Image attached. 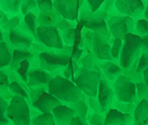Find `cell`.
Segmentation results:
<instances>
[{
  "mask_svg": "<svg viewBox=\"0 0 148 125\" xmlns=\"http://www.w3.org/2000/svg\"><path fill=\"white\" fill-rule=\"evenodd\" d=\"M47 92L56 98L62 105L86 100L87 97L73 82L66 80L62 76H54L49 82Z\"/></svg>",
  "mask_w": 148,
  "mask_h": 125,
  "instance_id": "obj_1",
  "label": "cell"
},
{
  "mask_svg": "<svg viewBox=\"0 0 148 125\" xmlns=\"http://www.w3.org/2000/svg\"><path fill=\"white\" fill-rule=\"evenodd\" d=\"M142 38L135 33H128L123 40V47L119 65L123 70H130L141 55Z\"/></svg>",
  "mask_w": 148,
  "mask_h": 125,
  "instance_id": "obj_2",
  "label": "cell"
},
{
  "mask_svg": "<svg viewBox=\"0 0 148 125\" xmlns=\"http://www.w3.org/2000/svg\"><path fill=\"white\" fill-rule=\"evenodd\" d=\"M83 36L85 38V50L88 53H92L99 60H109L113 61L114 59L111 55V44L107 42L104 38L98 33L83 28Z\"/></svg>",
  "mask_w": 148,
  "mask_h": 125,
  "instance_id": "obj_3",
  "label": "cell"
},
{
  "mask_svg": "<svg viewBox=\"0 0 148 125\" xmlns=\"http://www.w3.org/2000/svg\"><path fill=\"white\" fill-rule=\"evenodd\" d=\"M103 78L101 72L81 68L74 76L73 83L87 98H96L98 96L100 81Z\"/></svg>",
  "mask_w": 148,
  "mask_h": 125,
  "instance_id": "obj_4",
  "label": "cell"
},
{
  "mask_svg": "<svg viewBox=\"0 0 148 125\" xmlns=\"http://www.w3.org/2000/svg\"><path fill=\"white\" fill-rule=\"evenodd\" d=\"M71 57L62 54L58 49H49L40 53V69L51 73L52 76H60L61 72L70 63Z\"/></svg>",
  "mask_w": 148,
  "mask_h": 125,
  "instance_id": "obj_5",
  "label": "cell"
},
{
  "mask_svg": "<svg viewBox=\"0 0 148 125\" xmlns=\"http://www.w3.org/2000/svg\"><path fill=\"white\" fill-rule=\"evenodd\" d=\"M7 116L14 125H31V107L25 98L13 97L9 102Z\"/></svg>",
  "mask_w": 148,
  "mask_h": 125,
  "instance_id": "obj_6",
  "label": "cell"
},
{
  "mask_svg": "<svg viewBox=\"0 0 148 125\" xmlns=\"http://www.w3.org/2000/svg\"><path fill=\"white\" fill-rule=\"evenodd\" d=\"M116 100L123 102L137 105L139 102L136 93V84L130 81L125 74L121 75L113 84Z\"/></svg>",
  "mask_w": 148,
  "mask_h": 125,
  "instance_id": "obj_7",
  "label": "cell"
},
{
  "mask_svg": "<svg viewBox=\"0 0 148 125\" xmlns=\"http://www.w3.org/2000/svg\"><path fill=\"white\" fill-rule=\"evenodd\" d=\"M107 24L113 38L123 40L126 35L134 32L135 20L130 17L123 15L110 16Z\"/></svg>",
  "mask_w": 148,
  "mask_h": 125,
  "instance_id": "obj_8",
  "label": "cell"
},
{
  "mask_svg": "<svg viewBox=\"0 0 148 125\" xmlns=\"http://www.w3.org/2000/svg\"><path fill=\"white\" fill-rule=\"evenodd\" d=\"M37 40L49 49L60 50L64 47L61 33L56 27L39 26L37 29Z\"/></svg>",
  "mask_w": 148,
  "mask_h": 125,
  "instance_id": "obj_9",
  "label": "cell"
},
{
  "mask_svg": "<svg viewBox=\"0 0 148 125\" xmlns=\"http://www.w3.org/2000/svg\"><path fill=\"white\" fill-rule=\"evenodd\" d=\"M81 0H54L53 10L62 19L71 22H78Z\"/></svg>",
  "mask_w": 148,
  "mask_h": 125,
  "instance_id": "obj_10",
  "label": "cell"
},
{
  "mask_svg": "<svg viewBox=\"0 0 148 125\" xmlns=\"http://www.w3.org/2000/svg\"><path fill=\"white\" fill-rule=\"evenodd\" d=\"M9 38L14 49L31 50L33 44L36 42L33 35L24 25V22L21 23L18 28L9 33Z\"/></svg>",
  "mask_w": 148,
  "mask_h": 125,
  "instance_id": "obj_11",
  "label": "cell"
},
{
  "mask_svg": "<svg viewBox=\"0 0 148 125\" xmlns=\"http://www.w3.org/2000/svg\"><path fill=\"white\" fill-rule=\"evenodd\" d=\"M114 6L121 15L130 17L134 20L143 18L146 9L143 0H116Z\"/></svg>",
  "mask_w": 148,
  "mask_h": 125,
  "instance_id": "obj_12",
  "label": "cell"
},
{
  "mask_svg": "<svg viewBox=\"0 0 148 125\" xmlns=\"http://www.w3.org/2000/svg\"><path fill=\"white\" fill-rule=\"evenodd\" d=\"M97 98L104 111L107 113V111L112 109V105L116 100V96H114V92L112 85L104 78H102L100 81Z\"/></svg>",
  "mask_w": 148,
  "mask_h": 125,
  "instance_id": "obj_13",
  "label": "cell"
},
{
  "mask_svg": "<svg viewBox=\"0 0 148 125\" xmlns=\"http://www.w3.org/2000/svg\"><path fill=\"white\" fill-rule=\"evenodd\" d=\"M83 27L78 23L77 27L63 31L61 33L63 44L66 46H76L79 48H85V38L83 36Z\"/></svg>",
  "mask_w": 148,
  "mask_h": 125,
  "instance_id": "obj_14",
  "label": "cell"
},
{
  "mask_svg": "<svg viewBox=\"0 0 148 125\" xmlns=\"http://www.w3.org/2000/svg\"><path fill=\"white\" fill-rule=\"evenodd\" d=\"M60 105L61 102L56 98L51 95L47 91H45L32 102L31 109L39 110L40 113H47V112H51L54 107Z\"/></svg>",
  "mask_w": 148,
  "mask_h": 125,
  "instance_id": "obj_15",
  "label": "cell"
},
{
  "mask_svg": "<svg viewBox=\"0 0 148 125\" xmlns=\"http://www.w3.org/2000/svg\"><path fill=\"white\" fill-rule=\"evenodd\" d=\"M98 67L103 75V78L106 79L112 86L119 77L125 73V70L121 68L119 64L109 60H100L98 62Z\"/></svg>",
  "mask_w": 148,
  "mask_h": 125,
  "instance_id": "obj_16",
  "label": "cell"
},
{
  "mask_svg": "<svg viewBox=\"0 0 148 125\" xmlns=\"http://www.w3.org/2000/svg\"><path fill=\"white\" fill-rule=\"evenodd\" d=\"M53 76L49 72L42 69H33L28 74V87L29 89L36 88H46L49 87V82Z\"/></svg>",
  "mask_w": 148,
  "mask_h": 125,
  "instance_id": "obj_17",
  "label": "cell"
},
{
  "mask_svg": "<svg viewBox=\"0 0 148 125\" xmlns=\"http://www.w3.org/2000/svg\"><path fill=\"white\" fill-rule=\"evenodd\" d=\"M53 116L56 125H69L72 119L76 116V112L73 109L66 105H62L54 107L51 112Z\"/></svg>",
  "mask_w": 148,
  "mask_h": 125,
  "instance_id": "obj_18",
  "label": "cell"
},
{
  "mask_svg": "<svg viewBox=\"0 0 148 125\" xmlns=\"http://www.w3.org/2000/svg\"><path fill=\"white\" fill-rule=\"evenodd\" d=\"M133 125V116L131 114L123 113L119 110L111 109L105 116V125Z\"/></svg>",
  "mask_w": 148,
  "mask_h": 125,
  "instance_id": "obj_19",
  "label": "cell"
},
{
  "mask_svg": "<svg viewBox=\"0 0 148 125\" xmlns=\"http://www.w3.org/2000/svg\"><path fill=\"white\" fill-rule=\"evenodd\" d=\"M132 116L133 125H148V100H139Z\"/></svg>",
  "mask_w": 148,
  "mask_h": 125,
  "instance_id": "obj_20",
  "label": "cell"
},
{
  "mask_svg": "<svg viewBox=\"0 0 148 125\" xmlns=\"http://www.w3.org/2000/svg\"><path fill=\"white\" fill-rule=\"evenodd\" d=\"M22 3V0H0V10L11 18L21 14Z\"/></svg>",
  "mask_w": 148,
  "mask_h": 125,
  "instance_id": "obj_21",
  "label": "cell"
},
{
  "mask_svg": "<svg viewBox=\"0 0 148 125\" xmlns=\"http://www.w3.org/2000/svg\"><path fill=\"white\" fill-rule=\"evenodd\" d=\"M14 48L7 42H0V70L10 67Z\"/></svg>",
  "mask_w": 148,
  "mask_h": 125,
  "instance_id": "obj_22",
  "label": "cell"
},
{
  "mask_svg": "<svg viewBox=\"0 0 148 125\" xmlns=\"http://www.w3.org/2000/svg\"><path fill=\"white\" fill-rule=\"evenodd\" d=\"M61 17L53 11L49 12H40L38 17L39 26L42 27H56V25L60 21Z\"/></svg>",
  "mask_w": 148,
  "mask_h": 125,
  "instance_id": "obj_23",
  "label": "cell"
},
{
  "mask_svg": "<svg viewBox=\"0 0 148 125\" xmlns=\"http://www.w3.org/2000/svg\"><path fill=\"white\" fill-rule=\"evenodd\" d=\"M68 107H70L71 109H73L76 112V116L82 117L86 120H88L91 115L94 113L91 109H89L86 100H79V102H71L68 103Z\"/></svg>",
  "mask_w": 148,
  "mask_h": 125,
  "instance_id": "obj_24",
  "label": "cell"
},
{
  "mask_svg": "<svg viewBox=\"0 0 148 125\" xmlns=\"http://www.w3.org/2000/svg\"><path fill=\"white\" fill-rule=\"evenodd\" d=\"M100 60L98 59L94 54L88 53V54H86L85 56H83L77 63L79 64V66L81 68L100 72V69H99V67H98V62Z\"/></svg>",
  "mask_w": 148,
  "mask_h": 125,
  "instance_id": "obj_25",
  "label": "cell"
},
{
  "mask_svg": "<svg viewBox=\"0 0 148 125\" xmlns=\"http://www.w3.org/2000/svg\"><path fill=\"white\" fill-rule=\"evenodd\" d=\"M34 54L33 50H24V49H14L13 51V57H12V62L10 65V70L13 71L16 68V66L20 63L21 61H23L24 59L31 58Z\"/></svg>",
  "mask_w": 148,
  "mask_h": 125,
  "instance_id": "obj_26",
  "label": "cell"
},
{
  "mask_svg": "<svg viewBox=\"0 0 148 125\" xmlns=\"http://www.w3.org/2000/svg\"><path fill=\"white\" fill-rule=\"evenodd\" d=\"M24 25L26 26V28L29 30V32L33 35V37L35 38L36 42H38L37 40V29L39 27V21H38V16H36L35 14H27L26 16H24Z\"/></svg>",
  "mask_w": 148,
  "mask_h": 125,
  "instance_id": "obj_27",
  "label": "cell"
},
{
  "mask_svg": "<svg viewBox=\"0 0 148 125\" xmlns=\"http://www.w3.org/2000/svg\"><path fill=\"white\" fill-rule=\"evenodd\" d=\"M10 68H5L0 70V95L5 97L9 93V85H10V78H9Z\"/></svg>",
  "mask_w": 148,
  "mask_h": 125,
  "instance_id": "obj_28",
  "label": "cell"
},
{
  "mask_svg": "<svg viewBox=\"0 0 148 125\" xmlns=\"http://www.w3.org/2000/svg\"><path fill=\"white\" fill-rule=\"evenodd\" d=\"M148 67V54L147 53H141L135 63L133 64L132 67L130 69V71H132L133 73H136L138 75L143 76V72L145 71Z\"/></svg>",
  "mask_w": 148,
  "mask_h": 125,
  "instance_id": "obj_29",
  "label": "cell"
},
{
  "mask_svg": "<svg viewBox=\"0 0 148 125\" xmlns=\"http://www.w3.org/2000/svg\"><path fill=\"white\" fill-rule=\"evenodd\" d=\"M30 13L35 14L38 17L40 15L38 1H36V0H25V1H23L22 7H21V14L23 16H26L27 14Z\"/></svg>",
  "mask_w": 148,
  "mask_h": 125,
  "instance_id": "obj_30",
  "label": "cell"
},
{
  "mask_svg": "<svg viewBox=\"0 0 148 125\" xmlns=\"http://www.w3.org/2000/svg\"><path fill=\"white\" fill-rule=\"evenodd\" d=\"M23 21H24V16L22 14L17 15V16H13V17H11V18H9L8 22L6 24L0 26V29H1L2 32L10 33L11 31H13V30H15L16 28H18Z\"/></svg>",
  "mask_w": 148,
  "mask_h": 125,
  "instance_id": "obj_31",
  "label": "cell"
},
{
  "mask_svg": "<svg viewBox=\"0 0 148 125\" xmlns=\"http://www.w3.org/2000/svg\"><path fill=\"white\" fill-rule=\"evenodd\" d=\"M31 125H56L51 112L40 113L31 120Z\"/></svg>",
  "mask_w": 148,
  "mask_h": 125,
  "instance_id": "obj_32",
  "label": "cell"
},
{
  "mask_svg": "<svg viewBox=\"0 0 148 125\" xmlns=\"http://www.w3.org/2000/svg\"><path fill=\"white\" fill-rule=\"evenodd\" d=\"M79 69H80L79 64H78L76 61H73V60H71L70 63H69L68 65L62 70L60 76H62L63 78L66 79V80H69V81L73 82L74 76H75V74L77 73Z\"/></svg>",
  "mask_w": 148,
  "mask_h": 125,
  "instance_id": "obj_33",
  "label": "cell"
},
{
  "mask_svg": "<svg viewBox=\"0 0 148 125\" xmlns=\"http://www.w3.org/2000/svg\"><path fill=\"white\" fill-rule=\"evenodd\" d=\"M133 33L137 35L138 37H140L141 38L148 37V20H146L145 18L135 20L134 32H133Z\"/></svg>",
  "mask_w": 148,
  "mask_h": 125,
  "instance_id": "obj_34",
  "label": "cell"
},
{
  "mask_svg": "<svg viewBox=\"0 0 148 125\" xmlns=\"http://www.w3.org/2000/svg\"><path fill=\"white\" fill-rule=\"evenodd\" d=\"M136 107L135 103H130V102H119V100H114L113 105H112V109H114L119 111L123 112V113H127V114H133L134 109Z\"/></svg>",
  "mask_w": 148,
  "mask_h": 125,
  "instance_id": "obj_35",
  "label": "cell"
},
{
  "mask_svg": "<svg viewBox=\"0 0 148 125\" xmlns=\"http://www.w3.org/2000/svg\"><path fill=\"white\" fill-rule=\"evenodd\" d=\"M8 107L9 102L4 98L3 96L0 95V125H8L10 123V120L7 116Z\"/></svg>",
  "mask_w": 148,
  "mask_h": 125,
  "instance_id": "obj_36",
  "label": "cell"
},
{
  "mask_svg": "<svg viewBox=\"0 0 148 125\" xmlns=\"http://www.w3.org/2000/svg\"><path fill=\"white\" fill-rule=\"evenodd\" d=\"M121 47H123V40L120 38H114L113 42L111 44V55L114 59V62L119 64V59L121 52Z\"/></svg>",
  "mask_w": 148,
  "mask_h": 125,
  "instance_id": "obj_37",
  "label": "cell"
},
{
  "mask_svg": "<svg viewBox=\"0 0 148 125\" xmlns=\"http://www.w3.org/2000/svg\"><path fill=\"white\" fill-rule=\"evenodd\" d=\"M100 10L106 12L109 16H119L121 15L120 12L118 11V9L114 6V1L113 0H105L104 3H103L102 7L100 8Z\"/></svg>",
  "mask_w": 148,
  "mask_h": 125,
  "instance_id": "obj_38",
  "label": "cell"
},
{
  "mask_svg": "<svg viewBox=\"0 0 148 125\" xmlns=\"http://www.w3.org/2000/svg\"><path fill=\"white\" fill-rule=\"evenodd\" d=\"M86 102H87L89 109L92 110L94 113H100V114H105L106 112L104 111L102 105H100L99 100H98V98H87L86 100Z\"/></svg>",
  "mask_w": 148,
  "mask_h": 125,
  "instance_id": "obj_39",
  "label": "cell"
},
{
  "mask_svg": "<svg viewBox=\"0 0 148 125\" xmlns=\"http://www.w3.org/2000/svg\"><path fill=\"white\" fill-rule=\"evenodd\" d=\"M136 93H137L138 100H148V86L144 82L136 84Z\"/></svg>",
  "mask_w": 148,
  "mask_h": 125,
  "instance_id": "obj_40",
  "label": "cell"
},
{
  "mask_svg": "<svg viewBox=\"0 0 148 125\" xmlns=\"http://www.w3.org/2000/svg\"><path fill=\"white\" fill-rule=\"evenodd\" d=\"M77 25H78V22H71V21H67V20H65V19L61 18L58 24L56 25V28L58 29L60 32H63V31L69 30V29L76 28Z\"/></svg>",
  "mask_w": 148,
  "mask_h": 125,
  "instance_id": "obj_41",
  "label": "cell"
},
{
  "mask_svg": "<svg viewBox=\"0 0 148 125\" xmlns=\"http://www.w3.org/2000/svg\"><path fill=\"white\" fill-rule=\"evenodd\" d=\"M105 116H106V113H93L87 121L89 122L90 125H105Z\"/></svg>",
  "mask_w": 148,
  "mask_h": 125,
  "instance_id": "obj_42",
  "label": "cell"
},
{
  "mask_svg": "<svg viewBox=\"0 0 148 125\" xmlns=\"http://www.w3.org/2000/svg\"><path fill=\"white\" fill-rule=\"evenodd\" d=\"M38 7H39L40 12L53 11V1H51V0H39Z\"/></svg>",
  "mask_w": 148,
  "mask_h": 125,
  "instance_id": "obj_43",
  "label": "cell"
},
{
  "mask_svg": "<svg viewBox=\"0 0 148 125\" xmlns=\"http://www.w3.org/2000/svg\"><path fill=\"white\" fill-rule=\"evenodd\" d=\"M104 1L105 0H87L89 10L91 12H97L98 10H100Z\"/></svg>",
  "mask_w": 148,
  "mask_h": 125,
  "instance_id": "obj_44",
  "label": "cell"
},
{
  "mask_svg": "<svg viewBox=\"0 0 148 125\" xmlns=\"http://www.w3.org/2000/svg\"><path fill=\"white\" fill-rule=\"evenodd\" d=\"M69 125H90V124H89V122H88L87 120L82 118V117L75 116L72 119V121L70 122V124H69Z\"/></svg>",
  "mask_w": 148,
  "mask_h": 125,
  "instance_id": "obj_45",
  "label": "cell"
},
{
  "mask_svg": "<svg viewBox=\"0 0 148 125\" xmlns=\"http://www.w3.org/2000/svg\"><path fill=\"white\" fill-rule=\"evenodd\" d=\"M141 53H147L148 54V37L142 38Z\"/></svg>",
  "mask_w": 148,
  "mask_h": 125,
  "instance_id": "obj_46",
  "label": "cell"
},
{
  "mask_svg": "<svg viewBox=\"0 0 148 125\" xmlns=\"http://www.w3.org/2000/svg\"><path fill=\"white\" fill-rule=\"evenodd\" d=\"M143 80H144V83L148 86V67L143 72Z\"/></svg>",
  "mask_w": 148,
  "mask_h": 125,
  "instance_id": "obj_47",
  "label": "cell"
},
{
  "mask_svg": "<svg viewBox=\"0 0 148 125\" xmlns=\"http://www.w3.org/2000/svg\"><path fill=\"white\" fill-rule=\"evenodd\" d=\"M143 3H144V5L146 6V9H145V12H144V17H143V18H145L146 20H148V1L143 0Z\"/></svg>",
  "mask_w": 148,
  "mask_h": 125,
  "instance_id": "obj_48",
  "label": "cell"
},
{
  "mask_svg": "<svg viewBox=\"0 0 148 125\" xmlns=\"http://www.w3.org/2000/svg\"><path fill=\"white\" fill-rule=\"evenodd\" d=\"M4 42V33L1 31V29H0V42Z\"/></svg>",
  "mask_w": 148,
  "mask_h": 125,
  "instance_id": "obj_49",
  "label": "cell"
},
{
  "mask_svg": "<svg viewBox=\"0 0 148 125\" xmlns=\"http://www.w3.org/2000/svg\"><path fill=\"white\" fill-rule=\"evenodd\" d=\"M8 125H14V124H13V123H11V122H10V123H9Z\"/></svg>",
  "mask_w": 148,
  "mask_h": 125,
  "instance_id": "obj_50",
  "label": "cell"
},
{
  "mask_svg": "<svg viewBox=\"0 0 148 125\" xmlns=\"http://www.w3.org/2000/svg\"><path fill=\"white\" fill-rule=\"evenodd\" d=\"M0 24H1V16H0Z\"/></svg>",
  "mask_w": 148,
  "mask_h": 125,
  "instance_id": "obj_51",
  "label": "cell"
},
{
  "mask_svg": "<svg viewBox=\"0 0 148 125\" xmlns=\"http://www.w3.org/2000/svg\"><path fill=\"white\" fill-rule=\"evenodd\" d=\"M121 125H126V124H121Z\"/></svg>",
  "mask_w": 148,
  "mask_h": 125,
  "instance_id": "obj_52",
  "label": "cell"
}]
</instances>
